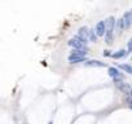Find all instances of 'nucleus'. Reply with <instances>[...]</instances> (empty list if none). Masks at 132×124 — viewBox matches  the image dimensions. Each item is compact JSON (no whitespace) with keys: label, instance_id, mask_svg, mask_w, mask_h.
Returning a JSON list of instances; mask_svg holds the SVG:
<instances>
[{"label":"nucleus","instance_id":"2","mask_svg":"<svg viewBox=\"0 0 132 124\" xmlns=\"http://www.w3.org/2000/svg\"><path fill=\"white\" fill-rule=\"evenodd\" d=\"M124 54H127V52H126V50H119L118 53H115V54H114V57L119 58V57H123Z\"/></svg>","mask_w":132,"mask_h":124},{"label":"nucleus","instance_id":"5","mask_svg":"<svg viewBox=\"0 0 132 124\" xmlns=\"http://www.w3.org/2000/svg\"><path fill=\"white\" fill-rule=\"evenodd\" d=\"M110 73H111V75H117V74H118V71H117V70H114V69H111V70H110Z\"/></svg>","mask_w":132,"mask_h":124},{"label":"nucleus","instance_id":"4","mask_svg":"<svg viewBox=\"0 0 132 124\" xmlns=\"http://www.w3.org/2000/svg\"><path fill=\"white\" fill-rule=\"evenodd\" d=\"M126 101H127L129 105H132V97H127V98H126Z\"/></svg>","mask_w":132,"mask_h":124},{"label":"nucleus","instance_id":"6","mask_svg":"<svg viewBox=\"0 0 132 124\" xmlns=\"http://www.w3.org/2000/svg\"><path fill=\"white\" fill-rule=\"evenodd\" d=\"M128 49H129V52H132V40L128 43Z\"/></svg>","mask_w":132,"mask_h":124},{"label":"nucleus","instance_id":"3","mask_svg":"<svg viewBox=\"0 0 132 124\" xmlns=\"http://www.w3.org/2000/svg\"><path fill=\"white\" fill-rule=\"evenodd\" d=\"M97 30H98V34H102V32H104V26H102V23H100V25H98Z\"/></svg>","mask_w":132,"mask_h":124},{"label":"nucleus","instance_id":"1","mask_svg":"<svg viewBox=\"0 0 132 124\" xmlns=\"http://www.w3.org/2000/svg\"><path fill=\"white\" fill-rule=\"evenodd\" d=\"M120 67H122L124 71H127V73H131V74H132V67H131V66H128V65H122Z\"/></svg>","mask_w":132,"mask_h":124}]
</instances>
